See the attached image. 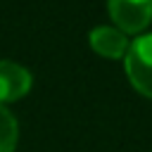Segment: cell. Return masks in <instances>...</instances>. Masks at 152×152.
<instances>
[{"label":"cell","mask_w":152,"mask_h":152,"mask_svg":"<svg viewBox=\"0 0 152 152\" xmlns=\"http://www.w3.org/2000/svg\"><path fill=\"white\" fill-rule=\"evenodd\" d=\"M17 135H19V126L14 114L0 104V152H12L17 145Z\"/></svg>","instance_id":"5"},{"label":"cell","mask_w":152,"mask_h":152,"mask_svg":"<svg viewBox=\"0 0 152 152\" xmlns=\"http://www.w3.org/2000/svg\"><path fill=\"white\" fill-rule=\"evenodd\" d=\"M107 10L124 33H138L152 19V0H107Z\"/></svg>","instance_id":"2"},{"label":"cell","mask_w":152,"mask_h":152,"mask_svg":"<svg viewBox=\"0 0 152 152\" xmlns=\"http://www.w3.org/2000/svg\"><path fill=\"white\" fill-rule=\"evenodd\" d=\"M124 64L131 83L142 95L152 97V33H142L133 43H128Z\"/></svg>","instance_id":"1"},{"label":"cell","mask_w":152,"mask_h":152,"mask_svg":"<svg viewBox=\"0 0 152 152\" xmlns=\"http://www.w3.org/2000/svg\"><path fill=\"white\" fill-rule=\"evenodd\" d=\"M31 83H33V78L26 66H21L12 59H0V104L26 95Z\"/></svg>","instance_id":"3"},{"label":"cell","mask_w":152,"mask_h":152,"mask_svg":"<svg viewBox=\"0 0 152 152\" xmlns=\"http://www.w3.org/2000/svg\"><path fill=\"white\" fill-rule=\"evenodd\" d=\"M88 38H90V45H93L95 52H100L104 57H112V59L124 57L126 50H128V38L116 26H95Z\"/></svg>","instance_id":"4"}]
</instances>
